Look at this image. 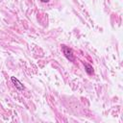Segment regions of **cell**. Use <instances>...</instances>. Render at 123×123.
<instances>
[{
	"label": "cell",
	"mask_w": 123,
	"mask_h": 123,
	"mask_svg": "<svg viewBox=\"0 0 123 123\" xmlns=\"http://www.w3.org/2000/svg\"><path fill=\"white\" fill-rule=\"evenodd\" d=\"M62 52H63V54H64V56L67 60H69L70 62H74L73 52L69 47H67L65 45H62Z\"/></svg>",
	"instance_id": "obj_1"
},
{
	"label": "cell",
	"mask_w": 123,
	"mask_h": 123,
	"mask_svg": "<svg viewBox=\"0 0 123 123\" xmlns=\"http://www.w3.org/2000/svg\"><path fill=\"white\" fill-rule=\"evenodd\" d=\"M11 81H12V83L14 85V86L18 89V90H23L24 89V86L21 84V82L18 80V79H16L15 77H11Z\"/></svg>",
	"instance_id": "obj_2"
},
{
	"label": "cell",
	"mask_w": 123,
	"mask_h": 123,
	"mask_svg": "<svg viewBox=\"0 0 123 123\" xmlns=\"http://www.w3.org/2000/svg\"><path fill=\"white\" fill-rule=\"evenodd\" d=\"M84 65H85V68H86V71L87 74H89V75L93 74V68L91 65H89L88 63H84Z\"/></svg>",
	"instance_id": "obj_3"
},
{
	"label": "cell",
	"mask_w": 123,
	"mask_h": 123,
	"mask_svg": "<svg viewBox=\"0 0 123 123\" xmlns=\"http://www.w3.org/2000/svg\"><path fill=\"white\" fill-rule=\"evenodd\" d=\"M40 1H41L42 3H47V2H49L50 0H40Z\"/></svg>",
	"instance_id": "obj_4"
}]
</instances>
